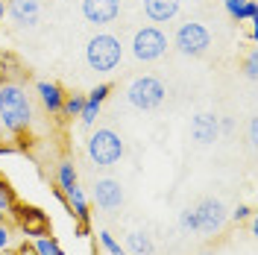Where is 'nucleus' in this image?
<instances>
[{
  "label": "nucleus",
  "mask_w": 258,
  "mask_h": 255,
  "mask_svg": "<svg viewBox=\"0 0 258 255\" xmlns=\"http://www.w3.org/2000/svg\"><path fill=\"white\" fill-rule=\"evenodd\" d=\"M32 123V103L30 94L18 82L0 85V129L6 135H21Z\"/></svg>",
  "instance_id": "f257e3e1"
},
{
  "label": "nucleus",
  "mask_w": 258,
  "mask_h": 255,
  "mask_svg": "<svg viewBox=\"0 0 258 255\" xmlns=\"http://www.w3.org/2000/svg\"><path fill=\"white\" fill-rule=\"evenodd\" d=\"M120 59H123V44H120L117 35L97 32L94 38H88V44H85V62H88L91 71L109 74V71H114L120 65Z\"/></svg>",
  "instance_id": "f03ea898"
},
{
  "label": "nucleus",
  "mask_w": 258,
  "mask_h": 255,
  "mask_svg": "<svg viewBox=\"0 0 258 255\" xmlns=\"http://www.w3.org/2000/svg\"><path fill=\"white\" fill-rule=\"evenodd\" d=\"M85 153H88V159L94 161L97 167H114L123 159V141H120V135L114 129L100 126L85 141Z\"/></svg>",
  "instance_id": "7ed1b4c3"
},
{
  "label": "nucleus",
  "mask_w": 258,
  "mask_h": 255,
  "mask_svg": "<svg viewBox=\"0 0 258 255\" xmlns=\"http://www.w3.org/2000/svg\"><path fill=\"white\" fill-rule=\"evenodd\" d=\"M164 97H167V88H164V82L156 80V77H138V80H132L126 85L129 106H135V109H141V112L159 109L161 103H164Z\"/></svg>",
  "instance_id": "20e7f679"
},
{
  "label": "nucleus",
  "mask_w": 258,
  "mask_h": 255,
  "mask_svg": "<svg viewBox=\"0 0 258 255\" xmlns=\"http://www.w3.org/2000/svg\"><path fill=\"white\" fill-rule=\"evenodd\" d=\"M173 44H176V50L182 53V56L197 59V56H203V53L211 47V32L206 30L200 21H188V24H182V27L176 30Z\"/></svg>",
  "instance_id": "39448f33"
},
{
  "label": "nucleus",
  "mask_w": 258,
  "mask_h": 255,
  "mask_svg": "<svg viewBox=\"0 0 258 255\" xmlns=\"http://www.w3.org/2000/svg\"><path fill=\"white\" fill-rule=\"evenodd\" d=\"M167 53V35L159 27H144L132 38V56L138 62H156Z\"/></svg>",
  "instance_id": "423d86ee"
},
{
  "label": "nucleus",
  "mask_w": 258,
  "mask_h": 255,
  "mask_svg": "<svg viewBox=\"0 0 258 255\" xmlns=\"http://www.w3.org/2000/svg\"><path fill=\"white\" fill-rule=\"evenodd\" d=\"M194 211H197V232H203V235H217L229 217L226 206L214 197L200 200V206H194Z\"/></svg>",
  "instance_id": "0eeeda50"
},
{
  "label": "nucleus",
  "mask_w": 258,
  "mask_h": 255,
  "mask_svg": "<svg viewBox=\"0 0 258 255\" xmlns=\"http://www.w3.org/2000/svg\"><path fill=\"white\" fill-rule=\"evenodd\" d=\"M12 214L18 217V226H21V232L24 235H47L50 229V217L41 211V208H32V206H12Z\"/></svg>",
  "instance_id": "6e6552de"
},
{
  "label": "nucleus",
  "mask_w": 258,
  "mask_h": 255,
  "mask_svg": "<svg viewBox=\"0 0 258 255\" xmlns=\"http://www.w3.org/2000/svg\"><path fill=\"white\" fill-rule=\"evenodd\" d=\"M120 15V0H82V18L94 27H106Z\"/></svg>",
  "instance_id": "1a4fd4ad"
},
{
  "label": "nucleus",
  "mask_w": 258,
  "mask_h": 255,
  "mask_svg": "<svg viewBox=\"0 0 258 255\" xmlns=\"http://www.w3.org/2000/svg\"><path fill=\"white\" fill-rule=\"evenodd\" d=\"M94 203L97 208H103V211H114V208L123 206V185L112 179V176H103V179H97L94 182Z\"/></svg>",
  "instance_id": "9d476101"
},
{
  "label": "nucleus",
  "mask_w": 258,
  "mask_h": 255,
  "mask_svg": "<svg viewBox=\"0 0 258 255\" xmlns=\"http://www.w3.org/2000/svg\"><path fill=\"white\" fill-rule=\"evenodd\" d=\"M6 15L12 18V24L18 30H32L41 18V3L38 0H9Z\"/></svg>",
  "instance_id": "9b49d317"
},
{
  "label": "nucleus",
  "mask_w": 258,
  "mask_h": 255,
  "mask_svg": "<svg viewBox=\"0 0 258 255\" xmlns=\"http://www.w3.org/2000/svg\"><path fill=\"white\" fill-rule=\"evenodd\" d=\"M220 135V117L211 112H200L191 117V138L197 144H214Z\"/></svg>",
  "instance_id": "f8f14e48"
},
{
  "label": "nucleus",
  "mask_w": 258,
  "mask_h": 255,
  "mask_svg": "<svg viewBox=\"0 0 258 255\" xmlns=\"http://www.w3.org/2000/svg\"><path fill=\"white\" fill-rule=\"evenodd\" d=\"M64 194V203H68V208H71V214L80 220V235H85L88 232V220H91V208H88V197H85V191H82L80 185H74V188H68Z\"/></svg>",
  "instance_id": "ddd939ff"
},
{
  "label": "nucleus",
  "mask_w": 258,
  "mask_h": 255,
  "mask_svg": "<svg viewBox=\"0 0 258 255\" xmlns=\"http://www.w3.org/2000/svg\"><path fill=\"white\" fill-rule=\"evenodd\" d=\"M35 91H38V100H41V106H44L50 114H62L64 91H62V85H59V82L41 80L38 85H35Z\"/></svg>",
  "instance_id": "4468645a"
},
{
  "label": "nucleus",
  "mask_w": 258,
  "mask_h": 255,
  "mask_svg": "<svg viewBox=\"0 0 258 255\" xmlns=\"http://www.w3.org/2000/svg\"><path fill=\"white\" fill-rule=\"evenodd\" d=\"M179 3L182 0H144V12L150 21L164 24V21H173L179 12Z\"/></svg>",
  "instance_id": "2eb2a0df"
},
{
  "label": "nucleus",
  "mask_w": 258,
  "mask_h": 255,
  "mask_svg": "<svg viewBox=\"0 0 258 255\" xmlns=\"http://www.w3.org/2000/svg\"><path fill=\"white\" fill-rule=\"evenodd\" d=\"M129 255H156V243L153 238L141 232V229H135V232H129L126 235V246H123Z\"/></svg>",
  "instance_id": "dca6fc26"
},
{
  "label": "nucleus",
  "mask_w": 258,
  "mask_h": 255,
  "mask_svg": "<svg viewBox=\"0 0 258 255\" xmlns=\"http://www.w3.org/2000/svg\"><path fill=\"white\" fill-rule=\"evenodd\" d=\"M77 167H74V161L64 159L62 164H59V170H56V182H59V191H68V188H74L77 185Z\"/></svg>",
  "instance_id": "f3484780"
},
{
  "label": "nucleus",
  "mask_w": 258,
  "mask_h": 255,
  "mask_svg": "<svg viewBox=\"0 0 258 255\" xmlns=\"http://www.w3.org/2000/svg\"><path fill=\"white\" fill-rule=\"evenodd\" d=\"M32 249H35V255H64L62 246H59V240L56 238H47V235H41V238L32 243Z\"/></svg>",
  "instance_id": "a211bd4d"
},
{
  "label": "nucleus",
  "mask_w": 258,
  "mask_h": 255,
  "mask_svg": "<svg viewBox=\"0 0 258 255\" xmlns=\"http://www.w3.org/2000/svg\"><path fill=\"white\" fill-rule=\"evenodd\" d=\"M82 106H85V94H71V97H64L62 114H68V117H80Z\"/></svg>",
  "instance_id": "6ab92c4d"
},
{
  "label": "nucleus",
  "mask_w": 258,
  "mask_h": 255,
  "mask_svg": "<svg viewBox=\"0 0 258 255\" xmlns=\"http://www.w3.org/2000/svg\"><path fill=\"white\" fill-rule=\"evenodd\" d=\"M15 188L0 176V211H12V206H15Z\"/></svg>",
  "instance_id": "aec40b11"
},
{
  "label": "nucleus",
  "mask_w": 258,
  "mask_h": 255,
  "mask_svg": "<svg viewBox=\"0 0 258 255\" xmlns=\"http://www.w3.org/2000/svg\"><path fill=\"white\" fill-rule=\"evenodd\" d=\"M100 109H103L100 103H94V100H88V97H85V106H82V112H80V123H82V126H94Z\"/></svg>",
  "instance_id": "412c9836"
},
{
  "label": "nucleus",
  "mask_w": 258,
  "mask_h": 255,
  "mask_svg": "<svg viewBox=\"0 0 258 255\" xmlns=\"http://www.w3.org/2000/svg\"><path fill=\"white\" fill-rule=\"evenodd\" d=\"M100 243H103V249H106L109 255H126V249L114 240L112 232H100Z\"/></svg>",
  "instance_id": "4be33fe9"
},
{
  "label": "nucleus",
  "mask_w": 258,
  "mask_h": 255,
  "mask_svg": "<svg viewBox=\"0 0 258 255\" xmlns=\"http://www.w3.org/2000/svg\"><path fill=\"white\" fill-rule=\"evenodd\" d=\"M109 94H112V85H109V82H100V85H94V88H91V91H88V100H94V103H100V106H103V103H106V100H109Z\"/></svg>",
  "instance_id": "5701e85b"
},
{
  "label": "nucleus",
  "mask_w": 258,
  "mask_h": 255,
  "mask_svg": "<svg viewBox=\"0 0 258 255\" xmlns=\"http://www.w3.org/2000/svg\"><path fill=\"white\" fill-rule=\"evenodd\" d=\"M179 229H182V232H197V211H194V208L179 211Z\"/></svg>",
  "instance_id": "b1692460"
},
{
  "label": "nucleus",
  "mask_w": 258,
  "mask_h": 255,
  "mask_svg": "<svg viewBox=\"0 0 258 255\" xmlns=\"http://www.w3.org/2000/svg\"><path fill=\"white\" fill-rule=\"evenodd\" d=\"M243 74H246L249 80H255V77H258V53H255V50L246 56V62H243Z\"/></svg>",
  "instance_id": "393cba45"
},
{
  "label": "nucleus",
  "mask_w": 258,
  "mask_h": 255,
  "mask_svg": "<svg viewBox=\"0 0 258 255\" xmlns=\"http://www.w3.org/2000/svg\"><path fill=\"white\" fill-rule=\"evenodd\" d=\"M255 15H258L255 0H246V3H243V9H241V18H238V21H249V24H255Z\"/></svg>",
  "instance_id": "a878e982"
},
{
  "label": "nucleus",
  "mask_w": 258,
  "mask_h": 255,
  "mask_svg": "<svg viewBox=\"0 0 258 255\" xmlns=\"http://www.w3.org/2000/svg\"><path fill=\"white\" fill-rule=\"evenodd\" d=\"M12 240H15V235H12V229L6 223H0V252H6L9 246H12Z\"/></svg>",
  "instance_id": "bb28decb"
},
{
  "label": "nucleus",
  "mask_w": 258,
  "mask_h": 255,
  "mask_svg": "<svg viewBox=\"0 0 258 255\" xmlns=\"http://www.w3.org/2000/svg\"><path fill=\"white\" fill-rule=\"evenodd\" d=\"M243 3H246V0H226V12H229V15H232L235 21H238V18H241Z\"/></svg>",
  "instance_id": "cd10ccee"
},
{
  "label": "nucleus",
  "mask_w": 258,
  "mask_h": 255,
  "mask_svg": "<svg viewBox=\"0 0 258 255\" xmlns=\"http://www.w3.org/2000/svg\"><path fill=\"white\" fill-rule=\"evenodd\" d=\"M232 217H235V220H246V217H252V208L249 206H238L235 211H232Z\"/></svg>",
  "instance_id": "c85d7f7f"
},
{
  "label": "nucleus",
  "mask_w": 258,
  "mask_h": 255,
  "mask_svg": "<svg viewBox=\"0 0 258 255\" xmlns=\"http://www.w3.org/2000/svg\"><path fill=\"white\" fill-rule=\"evenodd\" d=\"M249 144L255 147V120H249Z\"/></svg>",
  "instance_id": "c756f323"
},
{
  "label": "nucleus",
  "mask_w": 258,
  "mask_h": 255,
  "mask_svg": "<svg viewBox=\"0 0 258 255\" xmlns=\"http://www.w3.org/2000/svg\"><path fill=\"white\" fill-rule=\"evenodd\" d=\"M220 132H232V120H229V117L220 120Z\"/></svg>",
  "instance_id": "7c9ffc66"
},
{
  "label": "nucleus",
  "mask_w": 258,
  "mask_h": 255,
  "mask_svg": "<svg viewBox=\"0 0 258 255\" xmlns=\"http://www.w3.org/2000/svg\"><path fill=\"white\" fill-rule=\"evenodd\" d=\"M3 15H6V3L0 0V24H3Z\"/></svg>",
  "instance_id": "2f4dec72"
},
{
  "label": "nucleus",
  "mask_w": 258,
  "mask_h": 255,
  "mask_svg": "<svg viewBox=\"0 0 258 255\" xmlns=\"http://www.w3.org/2000/svg\"><path fill=\"white\" fill-rule=\"evenodd\" d=\"M200 255H214V252H209V249H206V252H200Z\"/></svg>",
  "instance_id": "473e14b6"
},
{
  "label": "nucleus",
  "mask_w": 258,
  "mask_h": 255,
  "mask_svg": "<svg viewBox=\"0 0 258 255\" xmlns=\"http://www.w3.org/2000/svg\"><path fill=\"white\" fill-rule=\"evenodd\" d=\"M3 214H6V211H0V223H3Z\"/></svg>",
  "instance_id": "72a5a7b5"
}]
</instances>
